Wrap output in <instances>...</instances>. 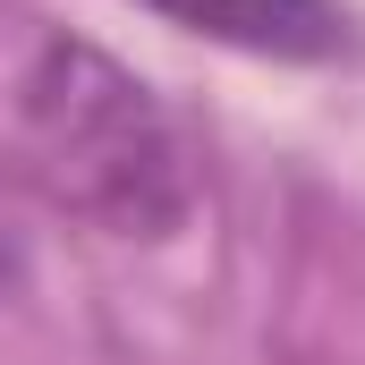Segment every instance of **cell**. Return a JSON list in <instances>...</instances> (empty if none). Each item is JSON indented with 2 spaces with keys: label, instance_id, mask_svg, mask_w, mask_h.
Here are the masks:
<instances>
[{
  "label": "cell",
  "instance_id": "2",
  "mask_svg": "<svg viewBox=\"0 0 365 365\" xmlns=\"http://www.w3.org/2000/svg\"><path fill=\"white\" fill-rule=\"evenodd\" d=\"M136 9L179 26V34L255 51V60H323V51H340V9L331 0H136Z\"/></svg>",
  "mask_w": 365,
  "mask_h": 365
},
{
  "label": "cell",
  "instance_id": "3",
  "mask_svg": "<svg viewBox=\"0 0 365 365\" xmlns=\"http://www.w3.org/2000/svg\"><path fill=\"white\" fill-rule=\"evenodd\" d=\"M0 280H9V247H0Z\"/></svg>",
  "mask_w": 365,
  "mask_h": 365
},
{
  "label": "cell",
  "instance_id": "1",
  "mask_svg": "<svg viewBox=\"0 0 365 365\" xmlns=\"http://www.w3.org/2000/svg\"><path fill=\"white\" fill-rule=\"evenodd\" d=\"M9 153L43 204L102 238H170L195 212V153L179 119L86 34H34L9 68Z\"/></svg>",
  "mask_w": 365,
  "mask_h": 365
}]
</instances>
